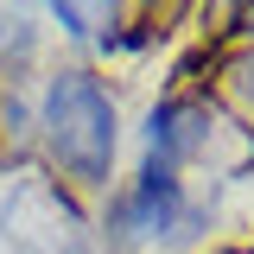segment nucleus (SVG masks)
I'll use <instances>...</instances> for the list:
<instances>
[{
	"mask_svg": "<svg viewBox=\"0 0 254 254\" xmlns=\"http://www.w3.org/2000/svg\"><path fill=\"white\" fill-rule=\"evenodd\" d=\"M229 89H235V95L254 108V51H242V58L229 64Z\"/></svg>",
	"mask_w": 254,
	"mask_h": 254,
	"instance_id": "nucleus-5",
	"label": "nucleus"
},
{
	"mask_svg": "<svg viewBox=\"0 0 254 254\" xmlns=\"http://www.w3.org/2000/svg\"><path fill=\"white\" fill-rule=\"evenodd\" d=\"M229 26H235V32L254 26V0H229Z\"/></svg>",
	"mask_w": 254,
	"mask_h": 254,
	"instance_id": "nucleus-6",
	"label": "nucleus"
},
{
	"mask_svg": "<svg viewBox=\"0 0 254 254\" xmlns=\"http://www.w3.org/2000/svg\"><path fill=\"white\" fill-rule=\"evenodd\" d=\"M222 254H254V248H222Z\"/></svg>",
	"mask_w": 254,
	"mask_h": 254,
	"instance_id": "nucleus-7",
	"label": "nucleus"
},
{
	"mask_svg": "<svg viewBox=\"0 0 254 254\" xmlns=\"http://www.w3.org/2000/svg\"><path fill=\"white\" fill-rule=\"evenodd\" d=\"M51 13L70 38H102L108 45V32L121 19V0H51Z\"/></svg>",
	"mask_w": 254,
	"mask_h": 254,
	"instance_id": "nucleus-4",
	"label": "nucleus"
},
{
	"mask_svg": "<svg viewBox=\"0 0 254 254\" xmlns=\"http://www.w3.org/2000/svg\"><path fill=\"white\" fill-rule=\"evenodd\" d=\"M222 133H235V127L222 121L210 102H197V95H165L153 115H146V165L178 178L185 165L216 153Z\"/></svg>",
	"mask_w": 254,
	"mask_h": 254,
	"instance_id": "nucleus-3",
	"label": "nucleus"
},
{
	"mask_svg": "<svg viewBox=\"0 0 254 254\" xmlns=\"http://www.w3.org/2000/svg\"><path fill=\"white\" fill-rule=\"evenodd\" d=\"M38 127H45V146H51V159L64 165V178H76V185H108L121 127H115V95L102 89L89 70H58V76H51Z\"/></svg>",
	"mask_w": 254,
	"mask_h": 254,
	"instance_id": "nucleus-1",
	"label": "nucleus"
},
{
	"mask_svg": "<svg viewBox=\"0 0 254 254\" xmlns=\"http://www.w3.org/2000/svg\"><path fill=\"white\" fill-rule=\"evenodd\" d=\"M197 222L203 210L185 197V178H172V172H153V165H140V178L115 197V242H140V248H159V242H185L197 235Z\"/></svg>",
	"mask_w": 254,
	"mask_h": 254,
	"instance_id": "nucleus-2",
	"label": "nucleus"
}]
</instances>
